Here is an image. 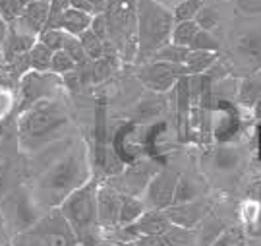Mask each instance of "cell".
Instances as JSON below:
<instances>
[{"mask_svg":"<svg viewBox=\"0 0 261 246\" xmlns=\"http://www.w3.org/2000/svg\"><path fill=\"white\" fill-rule=\"evenodd\" d=\"M80 41L84 45V51L89 60H99V58L105 57V51H107V41L99 37L95 31L87 29L85 33L80 35Z\"/></svg>","mask_w":261,"mask_h":246,"instance_id":"31","label":"cell"},{"mask_svg":"<svg viewBox=\"0 0 261 246\" xmlns=\"http://www.w3.org/2000/svg\"><path fill=\"white\" fill-rule=\"evenodd\" d=\"M64 53H68V57L74 60L77 66H84L89 62V58L85 55L84 51V45H82V41L80 37H74V35H70V33H66V41H64V47H62Z\"/></svg>","mask_w":261,"mask_h":246,"instance_id":"34","label":"cell"},{"mask_svg":"<svg viewBox=\"0 0 261 246\" xmlns=\"http://www.w3.org/2000/svg\"><path fill=\"white\" fill-rule=\"evenodd\" d=\"M253 116H255V118H257V120H261V99L259 101H257V103L253 105Z\"/></svg>","mask_w":261,"mask_h":246,"instance_id":"45","label":"cell"},{"mask_svg":"<svg viewBox=\"0 0 261 246\" xmlns=\"http://www.w3.org/2000/svg\"><path fill=\"white\" fill-rule=\"evenodd\" d=\"M172 223L168 221L167 213L161 209H147L136 223H132L128 227H116L112 229L116 233V237L120 240V244L132 242L140 237H151V235H165L167 229Z\"/></svg>","mask_w":261,"mask_h":246,"instance_id":"14","label":"cell"},{"mask_svg":"<svg viewBox=\"0 0 261 246\" xmlns=\"http://www.w3.org/2000/svg\"><path fill=\"white\" fill-rule=\"evenodd\" d=\"M221 43L219 39L215 37L213 31H205V29H199L197 31L194 43L190 45V51H209V53H219Z\"/></svg>","mask_w":261,"mask_h":246,"instance_id":"35","label":"cell"},{"mask_svg":"<svg viewBox=\"0 0 261 246\" xmlns=\"http://www.w3.org/2000/svg\"><path fill=\"white\" fill-rule=\"evenodd\" d=\"M109 41L120 58L136 62L138 55V0H109L105 8Z\"/></svg>","mask_w":261,"mask_h":246,"instance_id":"5","label":"cell"},{"mask_svg":"<svg viewBox=\"0 0 261 246\" xmlns=\"http://www.w3.org/2000/svg\"><path fill=\"white\" fill-rule=\"evenodd\" d=\"M99 186H101V179L97 175H93L84 186L74 190L58 206L62 215L72 225L82 246L99 244V237H97V233L101 231L99 215H97V192H99Z\"/></svg>","mask_w":261,"mask_h":246,"instance_id":"4","label":"cell"},{"mask_svg":"<svg viewBox=\"0 0 261 246\" xmlns=\"http://www.w3.org/2000/svg\"><path fill=\"white\" fill-rule=\"evenodd\" d=\"M6 39H8V23L0 18V64L4 60V47H6Z\"/></svg>","mask_w":261,"mask_h":246,"instance_id":"43","label":"cell"},{"mask_svg":"<svg viewBox=\"0 0 261 246\" xmlns=\"http://www.w3.org/2000/svg\"><path fill=\"white\" fill-rule=\"evenodd\" d=\"M0 246H16V244H14V242H12V240H6V242H4V244H0Z\"/></svg>","mask_w":261,"mask_h":246,"instance_id":"49","label":"cell"},{"mask_svg":"<svg viewBox=\"0 0 261 246\" xmlns=\"http://www.w3.org/2000/svg\"><path fill=\"white\" fill-rule=\"evenodd\" d=\"M199 29H205V31H213L217 26H219V12L217 8L213 6H203V8L199 10V14H197V18L194 19Z\"/></svg>","mask_w":261,"mask_h":246,"instance_id":"39","label":"cell"},{"mask_svg":"<svg viewBox=\"0 0 261 246\" xmlns=\"http://www.w3.org/2000/svg\"><path fill=\"white\" fill-rule=\"evenodd\" d=\"M91 21H93V14L77 8H68L58 21V29H62L74 37H80L82 33H85L91 28Z\"/></svg>","mask_w":261,"mask_h":246,"instance_id":"22","label":"cell"},{"mask_svg":"<svg viewBox=\"0 0 261 246\" xmlns=\"http://www.w3.org/2000/svg\"><path fill=\"white\" fill-rule=\"evenodd\" d=\"M232 58L238 70L253 74L261 68V26L252 23L240 29L232 45ZM246 74V76H248Z\"/></svg>","mask_w":261,"mask_h":246,"instance_id":"11","label":"cell"},{"mask_svg":"<svg viewBox=\"0 0 261 246\" xmlns=\"http://www.w3.org/2000/svg\"><path fill=\"white\" fill-rule=\"evenodd\" d=\"M53 51L48 47H45L41 41H37L33 48L29 51V64L31 70L35 72H50V62H53Z\"/></svg>","mask_w":261,"mask_h":246,"instance_id":"30","label":"cell"},{"mask_svg":"<svg viewBox=\"0 0 261 246\" xmlns=\"http://www.w3.org/2000/svg\"><path fill=\"white\" fill-rule=\"evenodd\" d=\"M2 211H4L6 227L12 231V237H16L33 227L48 209L35 198L33 190L28 186H19L4 200Z\"/></svg>","mask_w":261,"mask_h":246,"instance_id":"8","label":"cell"},{"mask_svg":"<svg viewBox=\"0 0 261 246\" xmlns=\"http://www.w3.org/2000/svg\"><path fill=\"white\" fill-rule=\"evenodd\" d=\"M174 91H176L178 140L188 142L192 138V87H190V76L180 78Z\"/></svg>","mask_w":261,"mask_h":246,"instance_id":"18","label":"cell"},{"mask_svg":"<svg viewBox=\"0 0 261 246\" xmlns=\"http://www.w3.org/2000/svg\"><path fill=\"white\" fill-rule=\"evenodd\" d=\"M163 237H165L167 246H199L197 229H186V227H178V225H170Z\"/></svg>","mask_w":261,"mask_h":246,"instance_id":"27","label":"cell"},{"mask_svg":"<svg viewBox=\"0 0 261 246\" xmlns=\"http://www.w3.org/2000/svg\"><path fill=\"white\" fill-rule=\"evenodd\" d=\"M6 175H8V159L0 153V194L4 190V182H6Z\"/></svg>","mask_w":261,"mask_h":246,"instance_id":"44","label":"cell"},{"mask_svg":"<svg viewBox=\"0 0 261 246\" xmlns=\"http://www.w3.org/2000/svg\"><path fill=\"white\" fill-rule=\"evenodd\" d=\"M219 53H209V51H190L186 62L182 64L184 76H201L209 68L219 60Z\"/></svg>","mask_w":261,"mask_h":246,"instance_id":"24","label":"cell"},{"mask_svg":"<svg viewBox=\"0 0 261 246\" xmlns=\"http://www.w3.org/2000/svg\"><path fill=\"white\" fill-rule=\"evenodd\" d=\"M180 175L182 173L174 169V167H161L155 173V177L149 180L147 188H145L143 196H141L147 209H161V211H165L168 206H172Z\"/></svg>","mask_w":261,"mask_h":246,"instance_id":"12","label":"cell"},{"mask_svg":"<svg viewBox=\"0 0 261 246\" xmlns=\"http://www.w3.org/2000/svg\"><path fill=\"white\" fill-rule=\"evenodd\" d=\"M10 240L16 246H80V238L60 208L48 209L33 227Z\"/></svg>","mask_w":261,"mask_h":246,"instance_id":"6","label":"cell"},{"mask_svg":"<svg viewBox=\"0 0 261 246\" xmlns=\"http://www.w3.org/2000/svg\"><path fill=\"white\" fill-rule=\"evenodd\" d=\"M93 177L91 155L84 142L75 143L43 170L35 180L33 194L47 209L58 208L74 190L84 186Z\"/></svg>","mask_w":261,"mask_h":246,"instance_id":"1","label":"cell"},{"mask_svg":"<svg viewBox=\"0 0 261 246\" xmlns=\"http://www.w3.org/2000/svg\"><path fill=\"white\" fill-rule=\"evenodd\" d=\"M82 246V244H80ZM93 246H124V244H120V242H116V244H93Z\"/></svg>","mask_w":261,"mask_h":246,"instance_id":"48","label":"cell"},{"mask_svg":"<svg viewBox=\"0 0 261 246\" xmlns=\"http://www.w3.org/2000/svg\"><path fill=\"white\" fill-rule=\"evenodd\" d=\"M18 2L21 4V6H23V8H25V6H29V4L33 2V0H18Z\"/></svg>","mask_w":261,"mask_h":246,"instance_id":"46","label":"cell"},{"mask_svg":"<svg viewBox=\"0 0 261 246\" xmlns=\"http://www.w3.org/2000/svg\"><path fill=\"white\" fill-rule=\"evenodd\" d=\"M238 8L246 14H261V0H238Z\"/></svg>","mask_w":261,"mask_h":246,"instance_id":"42","label":"cell"},{"mask_svg":"<svg viewBox=\"0 0 261 246\" xmlns=\"http://www.w3.org/2000/svg\"><path fill=\"white\" fill-rule=\"evenodd\" d=\"M240 130L238 111L228 99L215 101L213 107V136L221 143H230Z\"/></svg>","mask_w":261,"mask_h":246,"instance_id":"17","label":"cell"},{"mask_svg":"<svg viewBox=\"0 0 261 246\" xmlns=\"http://www.w3.org/2000/svg\"><path fill=\"white\" fill-rule=\"evenodd\" d=\"M163 165H159L157 159L153 157H141L138 161L126 165V169L122 170L118 177L107 179L116 190H120L122 194H130V196H143V192L147 188L149 180L155 177V173Z\"/></svg>","mask_w":261,"mask_h":246,"instance_id":"10","label":"cell"},{"mask_svg":"<svg viewBox=\"0 0 261 246\" xmlns=\"http://www.w3.org/2000/svg\"><path fill=\"white\" fill-rule=\"evenodd\" d=\"M211 211V204L205 198L186 202V204H172L165 209L168 221L172 225L186 229H197L207 219Z\"/></svg>","mask_w":261,"mask_h":246,"instance_id":"16","label":"cell"},{"mask_svg":"<svg viewBox=\"0 0 261 246\" xmlns=\"http://www.w3.org/2000/svg\"><path fill=\"white\" fill-rule=\"evenodd\" d=\"M39 41H41L45 47L50 48L53 53L62 51L64 41H66V31H62V29H45V31L39 35Z\"/></svg>","mask_w":261,"mask_h":246,"instance_id":"37","label":"cell"},{"mask_svg":"<svg viewBox=\"0 0 261 246\" xmlns=\"http://www.w3.org/2000/svg\"><path fill=\"white\" fill-rule=\"evenodd\" d=\"M122 206V192L116 190L111 182H101L97 192V215H99V227L103 231H112L118 227Z\"/></svg>","mask_w":261,"mask_h":246,"instance_id":"15","label":"cell"},{"mask_svg":"<svg viewBox=\"0 0 261 246\" xmlns=\"http://www.w3.org/2000/svg\"><path fill=\"white\" fill-rule=\"evenodd\" d=\"M107 2L109 0H70L72 8L84 10V12H89V14H103L105 8H107Z\"/></svg>","mask_w":261,"mask_h":246,"instance_id":"40","label":"cell"},{"mask_svg":"<svg viewBox=\"0 0 261 246\" xmlns=\"http://www.w3.org/2000/svg\"><path fill=\"white\" fill-rule=\"evenodd\" d=\"M109 118H107V103L99 101L95 107V128H93V155H91V165H93V175L99 179H112L118 177L126 165L118 157V153L112 145V140L109 136Z\"/></svg>","mask_w":261,"mask_h":246,"instance_id":"7","label":"cell"},{"mask_svg":"<svg viewBox=\"0 0 261 246\" xmlns=\"http://www.w3.org/2000/svg\"><path fill=\"white\" fill-rule=\"evenodd\" d=\"M37 41H39L37 35H33L23 26H19L18 21L8 26V39H6L4 60L2 62H10V60H14L16 57H21V55L29 53Z\"/></svg>","mask_w":261,"mask_h":246,"instance_id":"19","label":"cell"},{"mask_svg":"<svg viewBox=\"0 0 261 246\" xmlns=\"http://www.w3.org/2000/svg\"><path fill=\"white\" fill-rule=\"evenodd\" d=\"M207 182L201 179L197 173H182L178 179V186L174 192V202L172 204H186L194 200L205 198Z\"/></svg>","mask_w":261,"mask_h":246,"instance_id":"20","label":"cell"},{"mask_svg":"<svg viewBox=\"0 0 261 246\" xmlns=\"http://www.w3.org/2000/svg\"><path fill=\"white\" fill-rule=\"evenodd\" d=\"M64 85L62 78L53 74V72H35L31 70L19 80L18 87V113L21 114L28 111L29 107L43 101V99H53V95Z\"/></svg>","mask_w":261,"mask_h":246,"instance_id":"9","label":"cell"},{"mask_svg":"<svg viewBox=\"0 0 261 246\" xmlns=\"http://www.w3.org/2000/svg\"><path fill=\"white\" fill-rule=\"evenodd\" d=\"M2 134H4V122L0 120V140H2Z\"/></svg>","mask_w":261,"mask_h":246,"instance_id":"47","label":"cell"},{"mask_svg":"<svg viewBox=\"0 0 261 246\" xmlns=\"http://www.w3.org/2000/svg\"><path fill=\"white\" fill-rule=\"evenodd\" d=\"M238 242H240V233L234 229H226L211 246H238Z\"/></svg>","mask_w":261,"mask_h":246,"instance_id":"41","label":"cell"},{"mask_svg":"<svg viewBox=\"0 0 261 246\" xmlns=\"http://www.w3.org/2000/svg\"><path fill=\"white\" fill-rule=\"evenodd\" d=\"M70 126V116L55 99H43L18 114V143L23 153H35L56 142Z\"/></svg>","mask_w":261,"mask_h":246,"instance_id":"2","label":"cell"},{"mask_svg":"<svg viewBox=\"0 0 261 246\" xmlns=\"http://www.w3.org/2000/svg\"><path fill=\"white\" fill-rule=\"evenodd\" d=\"M75 68H77V64L68 57V53L56 51L55 55H53V62H50V72H53V74L62 78V76H66V74H70V72H74Z\"/></svg>","mask_w":261,"mask_h":246,"instance_id":"36","label":"cell"},{"mask_svg":"<svg viewBox=\"0 0 261 246\" xmlns=\"http://www.w3.org/2000/svg\"><path fill=\"white\" fill-rule=\"evenodd\" d=\"M23 14V6L18 0H0V18L4 19L8 26L16 23Z\"/></svg>","mask_w":261,"mask_h":246,"instance_id":"38","label":"cell"},{"mask_svg":"<svg viewBox=\"0 0 261 246\" xmlns=\"http://www.w3.org/2000/svg\"><path fill=\"white\" fill-rule=\"evenodd\" d=\"M48 12H50V0H33L29 6L23 8V14L18 19V23L39 37L47 26Z\"/></svg>","mask_w":261,"mask_h":246,"instance_id":"21","label":"cell"},{"mask_svg":"<svg viewBox=\"0 0 261 246\" xmlns=\"http://www.w3.org/2000/svg\"><path fill=\"white\" fill-rule=\"evenodd\" d=\"M182 76H184L182 64L157 62V60H149L141 64L138 70L140 82L153 93H167L170 89H174Z\"/></svg>","mask_w":261,"mask_h":246,"instance_id":"13","label":"cell"},{"mask_svg":"<svg viewBox=\"0 0 261 246\" xmlns=\"http://www.w3.org/2000/svg\"><path fill=\"white\" fill-rule=\"evenodd\" d=\"M188 55H190V48L188 47H178L174 43H168L165 47H161L155 53V57L151 60H157V62H170V64H184L186 62Z\"/></svg>","mask_w":261,"mask_h":246,"instance_id":"32","label":"cell"},{"mask_svg":"<svg viewBox=\"0 0 261 246\" xmlns=\"http://www.w3.org/2000/svg\"><path fill=\"white\" fill-rule=\"evenodd\" d=\"M224 231H226V223H224V221H221V219H205V221L197 227V240H199V246H211Z\"/></svg>","mask_w":261,"mask_h":246,"instance_id":"28","label":"cell"},{"mask_svg":"<svg viewBox=\"0 0 261 246\" xmlns=\"http://www.w3.org/2000/svg\"><path fill=\"white\" fill-rule=\"evenodd\" d=\"M145 211H147V206H145L143 198H140V196H130V194H122L118 227H128L132 223H136Z\"/></svg>","mask_w":261,"mask_h":246,"instance_id":"25","label":"cell"},{"mask_svg":"<svg viewBox=\"0 0 261 246\" xmlns=\"http://www.w3.org/2000/svg\"><path fill=\"white\" fill-rule=\"evenodd\" d=\"M207 4V0H180L176 2V6L172 8L174 14V21H192L197 18L199 10Z\"/></svg>","mask_w":261,"mask_h":246,"instance_id":"33","label":"cell"},{"mask_svg":"<svg viewBox=\"0 0 261 246\" xmlns=\"http://www.w3.org/2000/svg\"><path fill=\"white\" fill-rule=\"evenodd\" d=\"M197 31H199V26L196 21H178L174 23V29H172V37H170V43H174L178 47H188L194 43Z\"/></svg>","mask_w":261,"mask_h":246,"instance_id":"29","label":"cell"},{"mask_svg":"<svg viewBox=\"0 0 261 246\" xmlns=\"http://www.w3.org/2000/svg\"><path fill=\"white\" fill-rule=\"evenodd\" d=\"M213 165L221 173H232L242 165V150L232 143H221L213 153Z\"/></svg>","mask_w":261,"mask_h":246,"instance_id":"23","label":"cell"},{"mask_svg":"<svg viewBox=\"0 0 261 246\" xmlns=\"http://www.w3.org/2000/svg\"><path fill=\"white\" fill-rule=\"evenodd\" d=\"M174 14L159 0H138V55L136 64H145L161 47L170 43Z\"/></svg>","mask_w":261,"mask_h":246,"instance_id":"3","label":"cell"},{"mask_svg":"<svg viewBox=\"0 0 261 246\" xmlns=\"http://www.w3.org/2000/svg\"><path fill=\"white\" fill-rule=\"evenodd\" d=\"M165 111V101H163V93H153L149 97H143L140 105L136 107V122H143V120H151Z\"/></svg>","mask_w":261,"mask_h":246,"instance_id":"26","label":"cell"}]
</instances>
